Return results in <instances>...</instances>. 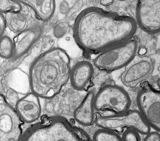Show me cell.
<instances>
[{"label":"cell","mask_w":160,"mask_h":141,"mask_svg":"<svg viewBox=\"0 0 160 141\" xmlns=\"http://www.w3.org/2000/svg\"><path fill=\"white\" fill-rule=\"evenodd\" d=\"M137 29L133 18L92 6L84 9L77 17L73 36L81 48L99 53L132 40Z\"/></svg>","instance_id":"6da1fadb"},{"label":"cell","mask_w":160,"mask_h":141,"mask_svg":"<svg viewBox=\"0 0 160 141\" xmlns=\"http://www.w3.org/2000/svg\"><path fill=\"white\" fill-rule=\"evenodd\" d=\"M70 57L60 48L49 49L32 62L29 73L31 92L40 98L56 96L70 80Z\"/></svg>","instance_id":"7a4b0ae2"},{"label":"cell","mask_w":160,"mask_h":141,"mask_svg":"<svg viewBox=\"0 0 160 141\" xmlns=\"http://www.w3.org/2000/svg\"><path fill=\"white\" fill-rule=\"evenodd\" d=\"M22 141H89L65 119L59 117L44 118L24 134Z\"/></svg>","instance_id":"3957f363"},{"label":"cell","mask_w":160,"mask_h":141,"mask_svg":"<svg viewBox=\"0 0 160 141\" xmlns=\"http://www.w3.org/2000/svg\"><path fill=\"white\" fill-rule=\"evenodd\" d=\"M131 105L129 94L118 85H106L94 95V108L96 111L99 113L120 115L128 111Z\"/></svg>","instance_id":"277c9868"},{"label":"cell","mask_w":160,"mask_h":141,"mask_svg":"<svg viewBox=\"0 0 160 141\" xmlns=\"http://www.w3.org/2000/svg\"><path fill=\"white\" fill-rule=\"evenodd\" d=\"M95 123L101 129L118 133L132 129L139 134L147 135L151 128L138 110H129L120 115L104 114L97 117Z\"/></svg>","instance_id":"5b68a950"},{"label":"cell","mask_w":160,"mask_h":141,"mask_svg":"<svg viewBox=\"0 0 160 141\" xmlns=\"http://www.w3.org/2000/svg\"><path fill=\"white\" fill-rule=\"evenodd\" d=\"M137 40L132 39L123 44L99 53L94 65L99 70L112 72L127 66L136 56L138 50Z\"/></svg>","instance_id":"8992f818"},{"label":"cell","mask_w":160,"mask_h":141,"mask_svg":"<svg viewBox=\"0 0 160 141\" xmlns=\"http://www.w3.org/2000/svg\"><path fill=\"white\" fill-rule=\"evenodd\" d=\"M14 107L0 93V141H22V122Z\"/></svg>","instance_id":"52a82bcc"},{"label":"cell","mask_w":160,"mask_h":141,"mask_svg":"<svg viewBox=\"0 0 160 141\" xmlns=\"http://www.w3.org/2000/svg\"><path fill=\"white\" fill-rule=\"evenodd\" d=\"M154 68V60L150 57L136 56L121 74V81L127 87H137L152 77Z\"/></svg>","instance_id":"ba28073f"},{"label":"cell","mask_w":160,"mask_h":141,"mask_svg":"<svg viewBox=\"0 0 160 141\" xmlns=\"http://www.w3.org/2000/svg\"><path fill=\"white\" fill-rule=\"evenodd\" d=\"M138 111L151 128L160 132V95L159 91L151 88L140 91L137 98Z\"/></svg>","instance_id":"9c48e42d"},{"label":"cell","mask_w":160,"mask_h":141,"mask_svg":"<svg viewBox=\"0 0 160 141\" xmlns=\"http://www.w3.org/2000/svg\"><path fill=\"white\" fill-rule=\"evenodd\" d=\"M160 1L140 0L136 8L137 25L150 34L159 33L160 29Z\"/></svg>","instance_id":"30bf717a"},{"label":"cell","mask_w":160,"mask_h":141,"mask_svg":"<svg viewBox=\"0 0 160 141\" xmlns=\"http://www.w3.org/2000/svg\"><path fill=\"white\" fill-rule=\"evenodd\" d=\"M14 107L22 121L28 124L35 123L41 117L40 98L31 92L18 99Z\"/></svg>","instance_id":"8fae6325"},{"label":"cell","mask_w":160,"mask_h":141,"mask_svg":"<svg viewBox=\"0 0 160 141\" xmlns=\"http://www.w3.org/2000/svg\"><path fill=\"white\" fill-rule=\"evenodd\" d=\"M94 73V66L89 62L84 60L77 63L70 71L69 80L72 87L77 91H84L90 84Z\"/></svg>","instance_id":"7c38bea8"},{"label":"cell","mask_w":160,"mask_h":141,"mask_svg":"<svg viewBox=\"0 0 160 141\" xmlns=\"http://www.w3.org/2000/svg\"><path fill=\"white\" fill-rule=\"evenodd\" d=\"M95 93L88 92L74 111L73 117L77 123L84 126H89L95 123V109L94 106Z\"/></svg>","instance_id":"4fadbf2b"},{"label":"cell","mask_w":160,"mask_h":141,"mask_svg":"<svg viewBox=\"0 0 160 141\" xmlns=\"http://www.w3.org/2000/svg\"><path fill=\"white\" fill-rule=\"evenodd\" d=\"M41 31V28L36 27L18 33L13 41V57L18 58L25 55L39 38Z\"/></svg>","instance_id":"5bb4252c"},{"label":"cell","mask_w":160,"mask_h":141,"mask_svg":"<svg viewBox=\"0 0 160 141\" xmlns=\"http://www.w3.org/2000/svg\"><path fill=\"white\" fill-rule=\"evenodd\" d=\"M34 11L38 18L47 21L52 17L56 8L55 1L53 0H21L18 1Z\"/></svg>","instance_id":"9a60e30c"},{"label":"cell","mask_w":160,"mask_h":141,"mask_svg":"<svg viewBox=\"0 0 160 141\" xmlns=\"http://www.w3.org/2000/svg\"><path fill=\"white\" fill-rule=\"evenodd\" d=\"M22 11L17 13H6L4 16L6 26L14 33H20L31 28V20Z\"/></svg>","instance_id":"2e32d148"},{"label":"cell","mask_w":160,"mask_h":141,"mask_svg":"<svg viewBox=\"0 0 160 141\" xmlns=\"http://www.w3.org/2000/svg\"><path fill=\"white\" fill-rule=\"evenodd\" d=\"M14 47L13 41L8 36H3L0 39V57L9 59L13 57Z\"/></svg>","instance_id":"e0dca14e"},{"label":"cell","mask_w":160,"mask_h":141,"mask_svg":"<svg viewBox=\"0 0 160 141\" xmlns=\"http://www.w3.org/2000/svg\"><path fill=\"white\" fill-rule=\"evenodd\" d=\"M93 141H123L122 137L111 131L99 129L94 133Z\"/></svg>","instance_id":"ac0fdd59"},{"label":"cell","mask_w":160,"mask_h":141,"mask_svg":"<svg viewBox=\"0 0 160 141\" xmlns=\"http://www.w3.org/2000/svg\"><path fill=\"white\" fill-rule=\"evenodd\" d=\"M22 10V4L18 1H0V13H17Z\"/></svg>","instance_id":"d6986e66"},{"label":"cell","mask_w":160,"mask_h":141,"mask_svg":"<svg viewBox=\"0 0 160 141\" xmlns=\"http://www.w3.org/2000/svg\"><path fill=\"white\" fill-rule=\"evenodd\" d=\"M68 29V25L65 23H60L54 28V36L57 38H61L66 34Z\"/></svg>","instance_id":"ffe728a7"},{"label":"cell","mask_w":160,"mask_h":141,"mask_svg":"<svg viewBox=\"0 0 160 141\" xmlns=\"http://www.w3.org/2000/svg\"><path fill=\"white\" fill-rule=\"evenodd\" d=\"M122 138L123 141H141L139 134L132 129L123 132Z\"/></svg>","instance_id":"44dd1931"},{"label":"cell","mask_w":160,"mask_h":141,"mask_svg":"<svg viewBox=\"0 0 160 141\" xmlns=\"http://www.w3.org/2000/svg\"><path fill=\"white\" fill-rule=\"evenodd\" d=\"M143 141H160L159 132L155 131L150 132L146 135Z\"/></svg>","instance_id":"7402d4cb"},{"label":"cell","mask_w":160,"mask_h":141,"mask_svg":"<svg viewBox=\"0 0 160 141\" xmlns=\"http://www.w3.org/2000/svg\"><path fill=\"white\" fill-rule=\"evenodd\" d=\"M6 27L4 16L0 13V39L3 36Z\"/></svg>","instance_id":"603a6c76"}]
</instances>
